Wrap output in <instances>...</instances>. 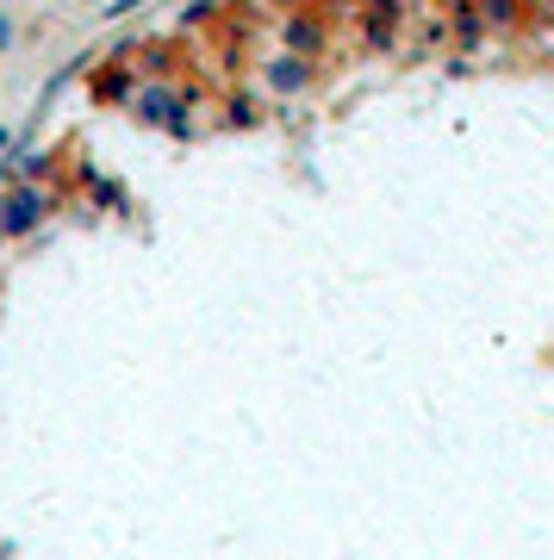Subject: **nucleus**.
I'll list each match as a JSON object with an SVG mask.
<instances>
[{
  "instance_id": "1",
  "label": "nucleus",
  "mask_w": 554,
  "mask_h": 560,
  "mask_svg": "<svg viewBox=\"0 0 554 560\" xmlns=\"http://www.w3.org/2000/svg\"><path fill=\"white\" fill-rule=\"evenodd\" d=\"M280 44H287V57L318 62L324 50H331V20H324V13H312V7H299V13H287V20H280Z\"/></svg>"
},
{
  "instance_id": "12",
  "label": "nucleus",
  "mask_w": 554,
  "mask_h": 560,
  "mask_svg": "<svg viewBox=\"0 0 554 560\" xmlns=\"http://www.w3.org/2000/svg\"><path fill=\"white\" fill-rule=\"evenodd\" d=\"M549 69H554V38H549Z\"/></svg>"
},
{
  "instance_id": "2",
  "label": "nucleus",
  "mask_w": 554,
  "mask_h": 560,
  "mask_svg": "<svg viewBox=\"0 0 554 560\" xmlns=\"http://www.w3.org/2000/svg\"><path fill=\"white\" fill-rule=\"evenodd\" d=\"M262 81L275 88L280 101H299L305 88L318 81V62H305V57H287V50H275V57H262Z\"/></svg>"
},
{
  "instance_id": "8",
  "label": "nucleus",
  "mask_w": 554,
  "mask_h": 560,
  "mask_svg": "<svg viewBox=\"0 0 554 560\" xmlns=\"http://www.w3.org/2000/svg\"><path fill=\"white\" fill-rule=\"evenodd\" d=\"M480 13H486V32H511V25H523L517 7H480Z\"/></svg>"
},
{
  "instance_id": "5",
  "label": "nucleus",
  "mask_w": 554,
  "mask_h": 560,
  "mask_svg": "<svg viewBox=\"0 0 554 560\" xmlns=\"http://www.w3.org/2000/svg\"><path fill=\"white\" fill-rule=\"evenodd\" d=\"M449 32H455L461 50H474L480 32H486V13H480V7H449Z\"/></svg>"
},
{
  "instance_id": "9",
  "label": "nucleus",
  "mask_w": 554,
  "mask_h": 560,
  "mask_svg": "<svg viewBox=\"0 0 554 560\" xmlns=\"http://www.w3.org/2000/svg\"><path fill=\"white\" fill-rule=\"evenodd\" d=\"M224 119H231V125H262V106L250 101V94H238V101H231V113H224Z\"/></svg>"
},
{
  "instance_id": "3",
  "label": "nucleus",
  "mask_w": 554,
  "mask_h": 560,
  "mask_svg": "<svg viewBox=\"0 0 554 560\" xmlns=\"http://www.w3.org/2000/svg\"><path fill=\"white\" fill-rule=\"evenodd\" d=\"M138 119L143 125H162V131H169V119H175L181 106H187V94H181V88H169V81H150V88H138Z\"/></svg>"
},
{
  "instance_id": "11",
  "label": "nucleus",
  "mask_w": 554,
  "mask_h": 560,
  "mask_svg": "<svg viewBox=\"0 0 554 560\" xmlns=\"http://www.w3.org/2000/svg\"><path fill=\"white\" fill-rule=\"evenodd\" d=\"M0 231H7V200H0Z\"/></svg>"
},
{
  "instance_id": "10",
  "label": "nucleus",
  "mask_w": 554,
  "mask_h": 560,
  "mask_svg": "<svg viewBox=\"0 0 554 560\" xmlns=\"http://www.w3.org/2000/svg\"><path fill=\"white\" fill-rule=\"evenodd\" d=\"M0 44H13V20L7 13H0Z\"/></svg>"
},
{
  "instance_id": "4",
  "label": "nucleus",
  "mask_w": 554,
  "mask_h": 560,
  "mask_svg": "<svg viewBox=\"0 0 554 560\" xmlns=\"http://www.w3.org/2000/svg\"><path fill=\"white\" fill-rule=\"evenodd\" d=\"M44 212H50V194H38V187H13V194H7V237H25Z\"/></svg>"
},
{
  "instance_id": "7",
  "label": "nucleus",
  "mask_w": 554,
  "mask_h": 560,
  "mask_svg": "<svg viewBox=\"0 0 554 560\" xmlns=\"http://www.w3.org/2000/svg\"><path fill=\"white\" fill-rule=\"evenodd\" d=\"M94 94H100V101H125V94L138 101V88H131V75H125V69H106V75L94 81Z\"/></svg>"
},
{
  "instance_id": "6",
  "label": "nucleus",
  "mask_w": 554,
  "mask_h": 560,
  "mask_svg": "<svg viewBox=\"0 0 554 560\" xmlns=\"http://www.w3.org/2000/svg\"><path fill=\"white\" fill-rule=\"evenodd\" d=\"M399 25H405V13H399V7H374V13H368V44H374V50H386Z\"/></svg>"
}]
</instances>
